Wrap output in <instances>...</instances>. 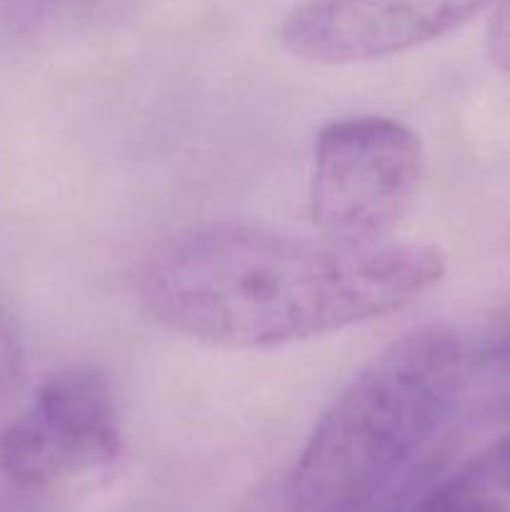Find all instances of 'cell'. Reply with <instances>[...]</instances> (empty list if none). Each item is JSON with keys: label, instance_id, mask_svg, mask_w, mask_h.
I'll list each match as a JSON object with an SVG mask.
<instances>
[{"label": "cell", "instance_id": "obj_4", "mask_svg": "<svg viewBox=\"0 0 510 512\" xmlns=\"http://www.w3.org/2000/svg\"><path fill=\"white\" fill-rule=\"evenodd\" d=\"M120 458L118 405L110 380L93 365L48 375L0 428V475L15 488L43 493L78 475L105 473Z\"/></svg>", "mask_w": 510, "mask_h": 512}, {"label": "cell", "instance_id": "obj_11", "mask_svg": "<svg viewBox=\"0 0 510 512\" xmlns=\"http://www.w3.org/2000/svg\"><path fill=\"white\" fill-rule=\"evenodd\" d=\"M490 358L500 365H508L510 368V318L505 320L503 328L493 335V343H490Z\"/></svg>", "mask_w": 510, "mask_h": 512}, {"label": "cell", "instance_id": "obj_7", "mask_svg": "<svg viewBox=\"0 0 510 512\" xmlns=\"http://www.w3.org/2000/svg\"><path fill=\"white\" fill-rule=\"evenodd\" d=\"M20 375H23V343L15 320L0 303V403L13 393Z\"/></svg>", "mask_w": 510, "mask_h": 512}, {"label": "cell", "instance_id": "obj_6", "mask_svg": "<svg viewBox=\"0 0 510 512\" xmlns=\"http://www.w3.org/2000/svg\"><path fill=\"white\" fill-rule=\"evenodd\" d=\"M405 512H503V508L490 495L483 475L470 470L430 488Z\"/></svg>", "mask_w": 510, "mask_h": 512}, {"label": "cell", "instance_id": "obj_2", "mask_svg": "<svg viewBox=\"0 0 510 512\" xmlns=\"http://www.w3.org/2000/svg\"><path fill=\"white\" fill-rule=\"evenodd\" d=\"M465 383V348L423 325L375 355L325 408L293 470L295 512H365L438 433Z\"/></svg>", "mask_w": 510, "mask_h": 512}, {"label": "cell", "instance_id": "obj_3", "mask_svg": "<svg viewBox=\"0 0 510 512\" xmlns=\"http://www.w3.org/2000/svg\"><path fill=\"white\" fill-rule=\"evenodd\" d=\"M418 133L385 115H350L318 133L310 173V215L325 238L388 240L423 180Z\"/></svg>", "mask_w": 510, "mask_h": 512}, {"label": "cell", "instance_id": "obj_5", "mask_svg": "<svg viewBox=\"0 0 510 512\" xmlns=\"http://www.w3.org/2000/svg\"><path fill=\"white\" fill-rule=\"evenodd\" d=\"M498 0H305L280 25L305 63L353 65L405 53L468 23Z\"/></svg>", "mask_w": 510, "mask_h": 512}, {"label": "cell", "instance_id": "obj_10", "mask_svg": "<svg viewBox=\"0 0 510 512\" xmlns=\"http://www.w3.org/2000/svg\"><path fill=\"white\" fill-rule=\"evenodd\" d=\"M0 512H53V503L38 490L10 485V490L0 493Z\"/></svg>", "mask_w": 510, "mask_h": 512}, {"label": "cell", "instance_id": "obj_1", "mask_svg": "<svg viewBox=\"0 0 510 512\" xmlns=\"http://www.w3.org/2000/svg\"><path fill=\"white\" fill-rule=\"evenodd\" d=\"M443 275V255L430 245L208 225L160 245L138 290L173 333L213 348L265 350L398 313Z\"/></svg>", "mask_w": 510, "mask_h": 512}, {"label": "cell", "instance_id": "obj_9", "mask_svg": "<svg viewBox=\"0 0 510 512\" xmlns=\"http://www.w3.org/2000/svg\"><path fill=\"white\" fill-rule=\"evenodd\" d=\"M475 470L483 475L488 485H495V488L510 493V433L488 450V455L480 460Z\"/></svg>", "mask_w": 510, "mask_h": 512}, {"label": "cell", "instance_id": "obj_8", "mask_svg": "<svg viewBox=\"0 0 510 512\" xmlns=\"http://www.w3.org/2000/svg\"><path fill=\"white\" fill-rule=\"evenodd\" d=\"M488 55L493 65L510 75V0H498L488 25Z\"/></svg>", "mask_w": 510, "mask_h": 512}]
</instances>
